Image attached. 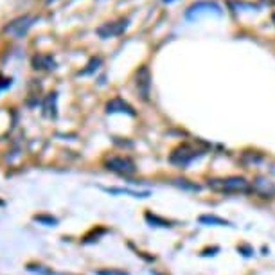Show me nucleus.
<instances>
[{"instance_id": "obj_8", "label": "nucleus", "mask_w": 275, "mask_h": 275, "mask_svg": "<svg viewBox=\"0 0 275 275\" xmlns=\"http://www.w3.org/2000/svg\"><path fill=\"white\" fill-rule=\"evenodd\" d=\"M34 221L47 225V227H54V225H58V219L52 218V216H47V214H38V216H34Z\"/></svg>"}, {"instance_id": "obj_9", "label": "nucleus", "mask_w": 275, "mask_h": 275, "mask_svg": "<svg viewBox=\"0 0 275 275\" xmlns=\"http://www.w3.org/2000/svg\"><path fill=\"white\" fill-rule=\"evenodd\" d=\"M177 185L182 189H191V191H200V185L196 183H189V180H177Z\"/></svg>"}, {"instance_id": "obj_11", "label": "nucleus", "mask_w": 275, "mask_h": 275, "mask_svg": "<svg viewBox=\"0 0 275 275\" xmlns=\"http://www.w3.org/2000/svg\"><path fill=\"white\" fill-rule=\"evenodd\" d=\"M151 274H153V272H151ZM153 275H162V274H156V272H155V274H153Z\"/></svg>"}, {"instance_id": "obj_4", "label": "nucleus", "mask_w": 275, "mask_h": 275, "mask_svg": "<svg viewBox=\"0 0 275 275\" xmlns=\"http://www.w3.org/2000/svg\"><path fill=\"white\" fill-rule=\"evenodd\" d=\"M252 191L259 192L261 196L272 198L275 194V183H272L270 180H263V178H257L252 185Z\"/></svg>"}, {"instance_id": "obj_7", "label": "nucleus", "mask_w": 275, "mask_h": 275, "mask_svg": "<svg viewBox=\"0 0 275 275\" xmlns=\"http://www.w3.org/2000/svg\"><path fill=\"white\" fill-rule=\"evenodd\" d=\"M144 218H146V221H148V223H151V227H153V225H155V227H171V225H169V221H166L164 218H158L156 214L146 213Z\"/></svg>"}, {"instance_id": "obj_3", "label": "nucleus", "mask_w": 275, "mask_h": 275, "mask_svg": "<svg viewBox=\"0 0 275 275\" xmlns=\"http://www.w3.org/2000/svg\"><path fill=\"white\" fill-rule=\"evenodd\" d=\"M106 169H110V171L114 173H119V175H133V173L137 171L135 164L130 160V158H126V156H110V158H106Z\"/></svg>"}, {"instance_id": "obj_1", "label": "nucleus", "mask_w": 275, "mask_h": 275, "mask_svg": "<svg viewBox=\"0 0 275 275\" xmlns=\"http://www.w3.org/2000/svg\"><path fill=\"white\" fill-rule=\"evenodd\" d=\"M209 185L213 187L214 191L219 192H229V194H246L252 191L250 183L244 180L243 177H229L221 178V180H209Z\"/></svg>"}, {"instance_id": "obj_2", "label": "nucleus", "mask_w": 275, "mask_h": 275, "mask_svg": "<svg viewBox=\"0 0 275 275\" xmlns=\"http://www.w3.org/2000/svg\"><path fill=\"white\" fill-rule=\"evenodd\" d=\"M202 155L200 151H196L194 148H191V146H180L178 150H175L171 153V156H169V160L175 164V166L178 167H187L191 162H194L198 158V156Z\"/></svg>"}, {"instance_id": "obj_6", "label": "nucleus", "mask_w": 275, "mask_h": 275, "mask_svg": "<svg viewBox=\"0 0 275 275\" xmlns=\"http://www.w3.org/2000/svg\"><path fill=\"white\" fill-rule=\"evenodd\" d=\"M200 223L203 225H216V227H230V223L227 221V219L223 218H218V216H214V214H203V216H200Z\"/></svg>"}, {"instance_id": "obj_12", "label": "nucleus", "mask_w": 275, "mask_h": 275, "mask_svg": "<svg viewBox=\"0 0 275 275\" xmlns=\"http://www.w3.org/2000/svg\"><path fill=\"white\" fill-rule=\"evenodd\" d=\"M166 2H173V0H166Z\"/></svg>"}, {"instance_id": "obj_10", "label": "nucleus", "mask_w": 275, "mask_h": 275, "mask_svg": "<svg viewBox=\"0 0 275 275\" xmlns=\"http://www.w3.org/2000/svg\"><path fill=\"white\" fill-rule=\"evenodd\" d=\"M95 275H130V274H126L122 270H97Z\"/></svg>"}, {"instance_id": "obj_5", "label": "nucleus", "mask_w": 275, "mask_h": 275, "mask_svg": "<svg viewBox=\"0 0 275 275\" xmlns=\"http://www.w3.org/2000/svg\"><path fill=\"white\" fill-rule=\"evenodd\" d=\"M103 191L110 192V194H128V196L133 198H150V191H131V189H122V187H103Z\"/></svg>"}]
</instances>
